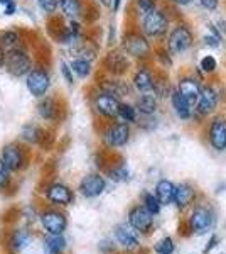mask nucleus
<instances>
[{"label": "nucleus", "mask_w": 226, "mask_h": 254, "mask_svg": "<svg viewBox=\"0 0 226 254\" xmlns=\"http://www.w3.org/2000/svg\"><path fill=\"white\" fill-rule=\"evenodd\" d=\"M192 44H194V34L187 24L174 26L167 36V49L171 51V55H181V53L187 51Z\"/></svg>", "instance_id": "obj_1"}, {"label": "nucleus", "mask_w": 226, "mask_h": 254, "mask_svg": "<svg viewBox=\"0 0 226 254\" xmlns=\"http://www.w3.org/2000/svg\"><path fill=\"white\" fill-rule=\"evenodd\" d=\"M169 31V17L164 10H152L143 15L142 20V32L147 38H162Z\"/></svg>", "instance_id": "obj_2"}, {"label": "nucleus", "mask_w": 226, "mask_h": 254, "mask_svg": "<svg viewBox=\"0 0 226 254\" xmlns=\"http://www.w3.org/2000/svg\"><path fill=\"white\" fill-rule=\"evenodd\" d=\"M122 48H123V51H125L129 56H132V58L142 60L150 55L149 41H147L145 36L138 34V32H129V34H125Z\"/></svg>", "instance_id": "obj_3"}, {"label": "nucleus", "mask_w": 226, "mask_h": 254, "mask_svg": "<svg viewBox=\"0 0 226 254\" xmlns=\"http://www.w3.org/2000/svg\"><path fill=\"white\" fill-rule=\"evenodd\" d=\"M220 105V90L215 85H204L201 92L199 102L196 105L194 117H208L218 109Z\"/></svg>", "instance_id": "obj_4"}, {"label": "nucleus", "mask_w": 226, "mask_h": 254, "mask_svg": "<svg viewBox=\"0 0 226 254\" xmlns=\"http://www.w3.org/2000/svg\"><path fill=\"white\" fill-rule=\"evenodd\" d=\"M208 142L215 151L226 149V117L215 116L208 126Z\"/></svg>", "instance_id": "obj_5"}, {"label": "nucleus", "mask_w": 226, "mask_h": 254, "mask_svg": "<svg viewBox=\"0 0 226 254\" xmlns=\"http://www.w3.org/2000/svg\"><path fill=\"white\" fill-rule=\"evenodd\" d=\"M211 224H213V214L211 210L203 205L196 207L194 210L191 212L187 219V227L192 234H198V236H203L211 229Z\"/></svg>", "instance_id": "obj_6"}, {"label": "nucleus", "mask_w": 226, "mask_h": 254, "mask_svg": "<svg viewBox=\"0 0 226 254\" xmlns=\"http://www.w3.org/2000/svg\"><path fill=\"white\" fill-rule=\"evenodd\" d=\"M5 68L7 71L12 73L14 76H24L29 75L31 71V60L24 51L14 49V51L5 53Z\"/></svg>", "instance_id": "obj_7"}, {"label": "nucleus", "mask_w": 226, "mask_h": 254, "mask_svg": "<svg viewBox=\"0 0 226 254\" xmlns=\"http://www.w3.org/2000/svg\"><path fill=\"white\" fill-rule=\"evenodd\" d=\"M178 92L182 95L186 100L191 104V107L196 110V105L199 102L201 92H203V87H201V81L198 78H192V76H184V78L179 80L178 83Z\"/></svg>", "instance_id": "obj_8"}, {"label": "nucleus", "mask_w": 226, "mask_h": 254, "mask_svg": "<svg viewBox=\"0 0 226 254\" xmlns=\"http://www.w3.org/2000/svg\"><path fill=\"white\" fill-rule=\"evenodd\" d=\"M129 222L130 225H134L138 232L142 234H149L154 227V215L147 210L145 207H134L129 214Z\"/></svg>", "instance_id": "obj_9"}, {"label": "nucleus", "mask_w": 226, "mask_h": 254, "mask_svg": "<svg viewBox=\"0 0 226 254\" xmlns=\"http://www.w3.org/2000/svg\"><path fill=\"white\" fill-rule=\"evenodd\" d=\"M103 64H105V68L112 73V75L120 76L127 71V69H129L130 61H129V58H127L125 51H122V49H113V51H110L108 55L105 56Z\"/></svg>", "instance_id": "obj_10"}, {"label": "nucleus", "mask_w": 226, "mask_h": 254, "mask_svg": "<svg viewBox=\"0 0 226 254\" xmlns=\"http://www.w3.org/2000/svg\"><path fill=\"white\" fill-rule=\"evenodd\" d=\"M120 102H118V97L112 95V93L101 92L98 93L96 98H94V109L105 117H117L118 110H120Z\"/></svg>", "instance_id": "obj_11"}, {"label": "nucleus", "mask_w": 226, "mask_h": 254, "mask_svg": "<svg viewBox=\"0 0 226 254\" xmlns=\"http://www.w3.org/2000/svg\"><path fill=\"white\" fill-rule=\"evenodd\" d=\"M27 88L34 97H44L49 90V76L43 69H31L27 75Z\"/></svg>", "instance_id": "obj_12"}, {"label": "nucleus", "mask_w": 226, "mask_h": 254, "mask_svg": "<svg viewBox=\"0 0 226 254\" xmlns=\"http://www.w3.org/2000/svg\"><path fill=\"white\" fill-rule=\"evenodd\" d=\"M130 137V127L127 122L122 124H113L108 130L105 132V142L110 147H122L127 144Z\"/></svg>", "instance_id": "obj_13"}, {"label": "nucleus", "mask_w": 226, "mask_h": 254, "mask_svg": "<svg viewBox=\"0 0 226 254\" xmlns=\"http://www.w3.org/2000/svg\"><path fill=\"white\" fill-rule=\"evenodd\" d=\"M137 229L134 227V225L129 224H120L117 225V229H115V237H117V241L120 243L123 248L127 249H134L138 246V234H137Z\"/></svg>", "instance_id": "obj_14"}, {"label": "nucleus", "mask_w": 226, "mask_h": 254, "mask_svg": "<svg viewBox=\"0 0 226 254\" xmlns=\"http://www.w3.org/2000/svg\"><path fill=\"white\" fill-rule=\"evenodd\" d=\"M80 190H81V193H83L85 196H88V198H93V196L101 195V193H103V190H105L103 176H100V175L85 176V178L81 180V183H80Z\"/></svg>", "instance_id": "obj_15"}, {"label": "nucleus", "mask_w": 226, "mask_h": 254, "mask_svg": "<svg viewBox=\"0 0 226 254\" xmlns=\"http://www.w3.org/2000/svg\"><path fill=\"white\" fill-rule=\"evenodd\" d=\"M43 225L51 236H61L66 229V219L59 212L49 210L43 214Z\"/></svg>", "instance_id": "obj_16"}, {"label": "nucleus", "mask_w": 226, "mask_h": 254, "mask_svg": "<svg viewBox=\"0 0 226 254\" xmlns=\"http://www.w3.org/2000/svg\"><path fill=\"white\" fill-rule=\"evenodd\" d=\"M132 83L137 92L152 93L154 92V85H155V75H152V71L147 68H138L134 75Z\"/></svg>", "instance_id": "obj_17"}, {"label": "nucleus", "mask_w": 226, "mask_h": 254, "mask_svg": "<svg viewBox=\"0 0 226 254\" xmlns=\"http://www.w3.org/2000/svg\"><path fill=\"white\" fill-rule=\"evenodd\" d=\"M171 102H172V109H174L176 116H178L181 121H189V119L194 117V109L191 107V104L181 95L178 90H172Z\"/></svg>", "instance_id": "obj_18"}, {"label": "nucleus", "mask_w": 226, "mask_h": 254, "mask_svg": "<svg viewBox=\"0 0 226 254\" xmlns=\"http://www.w3.org/2000/svg\"><path fill=\"white\" fill-rule=\"evenodd\" d=\"M47 198L51 200L52 203H57V205H69V203L73 202V193L68 187L61 185V183H56V185L49 187Z\"/></svg>", "instance_id": "obj_19"}, {"label": "nucleus", "mask_w": 226, "mask_h": 254, "mask_svg": "<svg viewBox=\"0 0 226 254\" xmlns=\"http://www.w3.org/2000/svg\"><path fill=\"white\" fill-rule=\"evenodd\" d=\"M194 200H196V190L189 185V183H181V185L176 188L174 203L181 208V210L187 208L192 202H194Z\"/></svg>", "instance_id": "obj_20"}, {"label": "nucleus", "mask_w": 226, "mask_h": 254, "mask_svg": "<svg viewBox=\"0 0 226 254\" xmlns=\"http://www.w3.org/2000/svg\"><path fill=\"white\" fill-rule=\"evenodd\" d=\"M2 161L5 163V166L9 168L10 171H15L22 166L24 163V153L22 149L17 146H7L2 153Z\"/></svg>", "instance_id": "obj_21"}, {"label": "nucleus", "mask_w": 226, "mask_h": 254, "mask_svg": "<svg viewBox=\"0 0 226 254\" xmlns=\"http://www.w3.org/2000/svg\"><path fill=\"white\" fill-rule=\"evenodd\" d=\"M176 187L174 183L169 182V180H160V182L155 185V195L160 200L162 205H171L176 198Z\"/></svg>", "instance_id": "obj_22"}, {"label": "nucleus", "mask_w": 226, "mask_h": 254, "mask_svg": "<svg viewBox=\"0 0 226 254\" xmlns=\"http://www.w3.org/2000/svg\"><path fill=\"white\" fill-rule=\"evenodd\" d=\"M137 110L142 116H152L157 110V95H154V93H142L137 100Z\"/></svg>", "instance_id": "obj_23"}, {"label": "nucleus", "mask_w": 226, "mask_h": 254, "mask_svg": "<svg viewBox=\"0 0 226 254\" xmlns=\"http://www.w3.org/2000/svg\"><path fill=\"white\" fill-rule=\"evenodd\" d=\"M103 92L106 93H112L115 97H123V95H129L130 87L122 80H106L103 85H101Z\"/></svg>", "instance_id": "obj_24"}, {"label": "nucleus", "mask_w": 226, "mask_h": 254, "mask_svg": "<svg viewBox=\"0 0 226 254\" xmlns=\"http://www.w3.org/2000/svg\"><path fill=\"white\" fill-rule=\"evenodd\" d=\"M59 7L63 10V14L69 19H78L81 15L80 0H59Z\"/></svg>", "instance_id": "obj_25"}, {"label": "nucleus", "mask_w": 226, "mask_h": 254, "mask_svg": "<svg viewBox=\"0 0 226 254\" xmlns=\"http://www.w3.org/2000/svg\"><path fill=\"white\" fill-rule=\"evenodd\" d=\"M154 93L157 97H167L172 93L169 78H167L166 73H157L155 75V85H154Z\"/></svg>", "instance_id": "obj_26"}, {"label": "nucleus", "mask_w": 226, "mask_h": 254, "mask_svg": "<svg viewBox=\"0 0 226 254\" xmlns=\"http://www.w3.org/2000/svg\"><path fill=\"white\" fill-rule=\"evenodd\" d=\"M39 114L46 121H54L57 117V105L52 98H44L39 104Z\"/></svg>", "instance_id": "obj_27"}, {"label": "nucleus", "mask_w": 226, "mask_h": 254, "mask_svg": "<svg viewBox=\"0 0 226 254\" xmlns=\"http://www.w3.org/2000/svg\"><path fill=\"white\" fill-rule=\"evenodd\" d=\"M17 46H19V36L15 32L7 31L0 34V48L5 53L14 51V49H17Z\"/></svg>", "instance_id": "obj_28"}, {"label": "nucleus", "mask_w": 226, "mask_h": 254, "mask_svg": "<svg viewBox=\"0 0 226 254\" xmlns=\"http://www.w3.org/2000/svg\"><path fill=\"white\" fill-rule=\"evenodd\" d=\"M71 69L78 76L85 78V76H88L90 73H91V63H90V60H86V58H76L71 63Z\"/></svg>", "instance_id": "obj_29"}, {"label": "nucleus", "mask_w": 226, "mask_h": 254, "mask_svg": "<svg viewBox=\"0 0 226 254\" xmlns=\"http://www.w3.org/2000/svg\"><path fill=\"white\" fill-rule=\"evenodd\" d=\"M46 254H61V251L64 249V239L61 236H52L46 239Z\"/></svg>", "instance_id": "obj_30"}, {"label": "nucleus", "mask_w": 226, "mask_h": 254, "mask_svg": "<svg viewBox=\"0 0 226 254\" xmlns=\"http://www.w3.org/2000/svg\"><path fill=\"white\" fill-rule=\"evenodd\" d=\"M160 205H162V203H160V200L157 198V195H154V193H145V195H143V207H145L152 215L159 214Z\"/></svg>", "instance_id": "obj_31"}, {"label": "nucleus", "mask_w": 226, "mask_h": 254, "mask_svg": "<svg viewBox=\"0 0 226 254\" xmlns=\"http://www.w3.org/2000/svg\"><path fill=\"white\" fill-rule=\"evenodd\" d=\"M41 137H43V130L38 126L29 124L22 129V139H26L27 142H39Z\"/></svg>", "instance_id": "obj_32"}, {"label": "nucleus", "mask_w": 226, "mask_h": 254, "mask_svg": "<svg viewBox=\"0 0 226 254\" xmlns=\"http://www.w3.org/2000/svg\"><path fill=\"white\" fill-rule=\"evenodd\" d=\"M29 243V232L26 229H19V231L14 232V236H12V246H14V249H24L26 248V244Z\"/></svg>", "instance_id": "obj_33"}, {"label": "nucleus", "mask_w": 226, "mask_h": 254, "mask_svg": "<svg viewBox=\"0 0 226 254\" xmlns=\"http://www.w3.org/2000/svg\"><path fill=\"white\" fill-rule=\"evenodd\" d=\"M204 44L209 48H218L221 44V34L213 24H209V32L204 36Z\"/></svg>", "instance_id": "obj_34"}, {"label": "nucleus", "mask_w": 226, "mask_h": 254, "mask_svg": "<svg viewBox=\"0 0 226 254\" xmlns=\"http://www.w3.org/2000/svg\"><path fill=\"white\" fill-rule=\"evenodd\" d=\"M174 249H176V244L171 237H164V239H160L159 243L154 246V251L157 254H172Z\"/></svg>", "instance_id": "obj_35"}, {"label": "nucleus", "mask_w": 226, "mask_h": 254, "mask_svg": "<svg viewBox=\"0 0 226 254\" xmlns=\"http://www.w3.org/2000/svg\"><path fill=\"white\" fill-rule=\"evenodd\" d=\"M118 117H122L125 122H135L137 121V109L129 104H122L118 110Z\"/></svg>", "instance_id": "obj_36"}, {"label": "nucleus", "mask_w": 226, "mask_h": 254, "mask_svg": "<svg viewBox=\"0 0 226 254\" xmlns=\"http://www.w3.org/2000/svg\"><path fill=\"white\" fill-rule=\"evenodd\" d=\"M199 68H201V71H204V73H215L218 68V61L213 55L203 56L199 61Z\"/></svg>", "instance_id": "obj_37"}, {"label": "nucleus", "mask_w": 226, "mask_h": 254, "mask_svg": "<svg viewBox=\"0 0 226 254\" xmlns=\"http://www.w3.org/2000/svg\"><path fill=\"white\" fill-rule=\"evenodd\" d=\"M108 175L113 182H127L129 180V171H127L125 166H115L113 170L108 171Z\"/></svg>", "instance_id": "obj_38"}, {"label": "nucleus", "mask_w": 226, "mask_h": 254, "mask_svg": "<svg viewBox=\"0 0 226 254\" xmlns=\"http://www.w3.org/2000/svg\"><path fill=\"white\" fill-rule=\"evenodd\" d=\"M135 3H137V9L143 15H147L149 12L157 9V0H135Z\"/></svg>", "instance_id": "obj_39"}, {"label": "nucleus", "mask_w": 226, "mask_h": 254, "mask_svg": "<svg viewBox=\"0 0 226 254\" xmlns=\"http://www.w3.org/2000/svg\"><path fill=\"white\" fill-rule=\"evenodd\" d=\"M38 2H39L41 9H43L44 12H47V14H52V12L56 10L57 2H59V0H38Z\"/></svg>", "instance_id": "obj_40"}, {"label": "nucleus", "mask_w": 226, "mask_h": 254, "mask_svg": "<svg viewBox=\"0 0 226 254\" xmlns=\"http://www.w3.org/2000/svg\"><path fill=\"white\" fill-rule=\"evenodd\" d=\"M155 55H157V58L162 61L164 64H166V66H171L172 64V58H171V51L169 49H157V51H155Z\"/></svg>", "instance_id": "obj_41"}, {"label": "nucleus", "mask_w": 226, "mask_h": 254, "mask_svg": "<svg viewBox=\"0 0 226 254\" xmlns=\"http://www.w3.org/2000/svg\"><path fill=\"white\" fill-rule=\"evenodd\" d=\"M199 3L206 10H216L218 5H220V0H199Z\"/></svg>", "instance_id": "obj_42"}, {"label": "nucleus", "mask_w": 226, "mask_h": 254, "mask_svg": "<svg viewBox=\"0 0 226 254\" xmlns=\"http://www.w3.org/2000/svg\"><path fill=\"white\" fill-rule=\"evenodd\" d=\"M218 243H220V237H218L216 234H213L211 236V239H209V243H208V246L204 248V254H208L211 249H215L216 246H218Z\"/></svg>", "instance_id": "obj_43"}, {"label": "nucleus", "mask_w": 226, "mask_h": 254, "mask_svg": "<svg viewBox=\"0 0 226 254\" xmlns=\"http://www.w3.org/2000/svg\"><path fill=\"white\" fill-rule=\"evenodd\" d=\"M7 171H9V168L5 166L3 161H0V182L2 183H5V180H7Z\"/></svg>", "instance_id": "obj_44"}, {"label": "nucleus", "mask_w": 226, "mask_h": 254, "mask_svg": "<svg viewBox=\"0 0 226 254\" xmlns=\"http://www.w3.org/2000/svg\"><path fill=\"white\" fill-rule=\"evenodd\" d=\"M63 75L66 76L68 83H73V76H71V71H69V66L66 63H63Z\"/></svg>", "instance_id": "obj_45"}, {"label": "nucleus", "mask_w": 226, "mask_h": 254, "mask_svg": "<svg viewBox=\"0 0 226 254\" xmlns=\"http://www.w3.org/2000/svg\"><path fill=\"white\" fill-rule=\"evenodd\" d=\"M5 14L7 15H10V14H14V10H15V5H14V2H12V0H10V2H7L5 3Z\"/></svg>", "instance_id": "obj_46"}, {"label": "nucleus", "mask_w": 226, "mask_h": 254, "mask_svg": "<svg viewBox=\"0 0 226 254\" xmlns=\"http://www.w3.org/2000/svg\"><path fill=\"white\" fill-rule=\"evenodd\" d=\"M171 2H174V3H178V5H191L192 2H194V0H171Z\"/></svg>", "instance_id": "obj_47"}, {"label": "nucleus", "mask_w": 226, "mask_h": 254, "mask_svg": "<svg viewBox=\"0 0 226 254\" xmlns=\"http://www.w3.org/2000/svg\"><path fill=\"white\" fill-rule=\"evenodd\" d=\"M3 63H5V51L0 48V66H2Z\"/></svg>", "instance_id": "obj_48"}, {"label": "nucleus", "mask_w": 226, "mask_h": 254, "mask_svg": "<svg viewBox=\"0 0 226 254\" xmlns=\"http://www.w3.org/2000/svg\"><path fill=\"white\" fill-rule=\"evenodd\" d=\"M120 3H122V0H113V10L120 9Z\"/></svg>", "instance_id": "obj_49"}, {"label": "nucleus", "mask_w": 226, "mask_h": 254, "mask_svg": "<svg viewBox=\"0 0 226 254\" xmlns=\"http://www.w3.org/2000/svg\"><path fill=\"white\" fill-rule=\"evenodd\" d=\"M101 3H103L105 7H110V5H113V0H100Z\"/></svg>", "instance_id": "obj_50"}, {"label": "nucleus", "mask_w": 226, "mask_h": 254, "mask_svg": "<svg viewBox=\"0 0 226 254\" xmlns=\"http://www.w3.org/2000/svg\"><path fill=\"white\" fill-rule=\"evenodd\" d=\"M0 2H3V3H7V2H10V0H0Z\"/></svg>", "instance_id": "obj_51"}, {"label": "nucleus", "mask_w": 226, "mask_h": 254, "mask_svg": "<svg viewBox=\"0 0 226 254\" xmlns=\"http://www.w3.org/2000/svg\"><path fill=\"white\" fill-rule=\"evenodd\" d=\"M2 185H3V183H2V182H0V188H2Z\"/></svg>", "instance_id": "obj_52"}]
</instances>
